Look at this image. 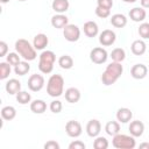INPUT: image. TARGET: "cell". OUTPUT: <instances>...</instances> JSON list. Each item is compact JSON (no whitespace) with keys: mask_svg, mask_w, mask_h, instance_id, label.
Instances as JSON below:
<instances>
[{"mask_svg":"<svg viewBox=\"0 0 149 149\" xmlns=\"http://www.w3.org/2000/svg\"><path fill=\"white\" fill-rule=\"evenodd\" d=\"M123 72V66L121 65V63L119 62H112L109 63L105 71L101 74V81L105 86H109L113 85L122 74Z\"/></svg>","mask_w":149,"mask_h":149,"instance_id":"6da1fadb","label":"cell"},{"mask_svg":"<svg viewBox=\"0 0 149 149\" xmlns=\"http://www.w3.org/2000/svg\"><path fill=\"white\" fill-rule=\"evenodd\" d=\"M64 92V78L61 74H51L47 83V93L52 98H58Z\"/></svg>","mask_w":149,"mask_h":149,"instance_id":"7a4b0ae2","label":"cell"},{"mask_svg":"<svg viewBox=\"0 0 149 149\" xmlns=\"http://www.w3.org/2000/svg\"><path fill=\"white\" fill-rule=\"evenodd\" d=\"M15 50L16 52L24 59V61H34L36 58V49L33 44H30L24 38H19L15 42Z\"/></svg>","mask_w":149,"mask_h":149,"instance_id":"3957f363","label":"cell"},{"mask_svg":"<svg viewBox=\"0 0 149 149\" xmlns=\"http://www.w3.org/2000/svg\"><path fill=\"white\" fill-rule=\"evenodd\" d=\"M56 62V55L51 50H44L41 52L38 58V70L42 73H51L54 70V64Z\"/></svg>","mask_w":149,"mask_h":149,"instance_id":"277c9868","label":"cell"},{"mask_svg":"<svg viewBox=\"0 0 149 149\" xmlns=\"http://www.w3.org/2000/svg\"><path fill=\"white\" fill-rule=\"evenodd\" d=\"M112 144L116 149H134L136 147V141L133 135L116 134L113 136Z\"/></svg>","mask_w":149,"mask_h":149,"instance_id":"5b68a950","label":"cell"},{"mask_svg":"<svg viewBox=\"0 0 149 149\" xmlns=\"http://www.w3.org/2000/svg\"><path fill=\"white\" fill-rule=\"evenodd\" d=\"M107 58H108V54H107L106 49L102 47L93 48L90 52V59L94 64H104V63H106Z\"/></svg>","mask_w":149,"mask_h":149,"instance_id":"8992f818","label":"cell"},{"mask_svg":"<svg viewBox=\"0 0 149 149\" xmlns=\"http://www.w3.org/2000/svg\"><path fill=\"white\" fill-rule=\"evenodd\" d=\"M63 35H64V37H65L66 41H69V42H76L80 37V29H79L78 26L69 23V24H66L63 28Z\"/></svg>","mask_w":149,"mask_h":149,"instance_id":"52a82bcc","label":"cell"},{"mask_svg":"<svg viewBox=\"0 0 149 149\" xmlns=\"http://www.w3.org/2000/svg\"><path fill=\"white\" fill-rule=\"evenodd\" d=\"M28 88L33 92H38L44 86V77L42 74L34 73L28 78Z\"/></svg>","mask_w":149,"mask_h":149,"instance_id":"ba28073f","label":"cell"},{"mask_svg":"<svg viewBox=\"0 0 149 149\" xmlns=\"http://www.w3.org/2000/svg\"><path fill=\"white\" fill-rule=\"evenodd\" d=\"M65 132L66 134L70 136V137H79L83 133V128H81V125L80 122L76 121V120H70L66 122L65 125Z\"/></svg>","mask_w":149,"mask_h":149,"instance_id":"9c48e42d","label":"cell"},{"mask_svg":"<svg viewBox=\"0 0 149 149\" xmlns=\"http://www.w3.org/2000/svg\"><path fill=\"white\" fill-rule=\"evenodd\" d=\"M115 40H116V35L111 29H105L99 34V43L102 47H109L114 44Z\"/></svg>","mask_w":149,"mask_h":149,"instance_id":"30bf717a","label":"cell"},{"mask_svg":"<svg viewBox=\"0 0 149 149\" xmlns=\"http://www.w3.org/2000/svg\"><path fill=\"white\" fill-rule=\"evenodd\" d=\"M100 132H101V123H100L99 120L92 119V120H90L87 122V125H86V133H87V135L90 137L99 136Z\"/></svg>","mask_w":149,"mask_h":149,"instance_id":"8fae6325","label":"cell"},{"mask_svg":"<svg viewBox=\"0 0 149 149\" xmlns=\"http://www.w3.org/2000/svg\"><path fill=\"white\" fill-rule=\"evenodd\" d=\"M130 74L134 79H143L148 74V68L144 64H135L130 69Z\"/></svg>","mask_w":149,"mask_h":149,"instance_id":"7c38bea8","label":"cell"},{"mask_svg":"<svg viewBox=\"0 0 149 149\" xmlns=\"http://www.w3.org/2000/svg\"><path fill=\"white\" fill-rule=\"evenodd\" d=\"M129 17L134 22H142L147 17V12L143 7H134L129 10Z\"/></svg>","mask_w":149,"mask_h":149,"instance_id":"4fadbf2b","label":"cell"},{"mask_svg":"<svg viewBox=\"0 0 149 149\" xmlns=\"http://www.w3.org/2000/svg\"><path fill=\"white\" fill-rule=\"evenodd\" d=\"M128 129H129L130 135H133L134 137H140V136H142V134L144 132V123L140 120H134L129 123Z\"/></svg>","mask_w":149,"mask_h":149,"instance_id":"5bb4252c","label":"cell"},{"mask_svg":"<svg viewBox=\"0 0 149 149\" xmlns=\"http://www.w3.org/2000/svg\"><path fill=\"white\" fill-rule=\"evenodd\" d=\"M66 24H69V19L64 14H56L51 17V26L56 29H63Z\"/></svg>","mask_w":149,"mask_h":149,"instance_id":"9a60e30c","label":"cell"},{"mask_svg":"<svg viewBox=\"0 0 149 149\" xmlns=\"http://www.w3.org/2000/svg\"><path fill=\"white\" fill-rule=\"evenodd\" d=\"M49 43V40H48V36L43 33H40L37 35H35L34 40H33V45L36 50H43Z\"/></svg>","mask_w":149,"mask_h":149,"instance_id":"2e32d148","label":"cell"},{"mask_svg":"<svg viewBox=\"0 0 149 149\" xmlns=\"http://www.w3.org/2000/svg\"><path fill=\"white\" fill-rule=\"evenodd\" d=\"M84 34L87 37H95L99 34V27L94 21H87L84 23Z\"/></svg>","mask_w":149,"mask_h":149,"instance_id":"e0dca14e","label":"cell"},{"mask_svg":"<svg viewBox=\"0 0 149 149\" xmlns=\"http://www.w3.org/2000/svg\"><path fill=\"white\" fill-rule=\"evenodd\" d=\"M5 90H6V92H7L8 94L14 95V94H16V93H19V92L21 91V83H20L16 78H12V79H9V80L6 83Z\"/></svg>","mask_w":149,"mask_h":149,"instance_id":"ac0fdd59","label":"cell"},{"mask_svg":"<svg viewBox=\"0 0 149 149\" xmlns=\"http://www.w3.org/2000/svg\"><path fill=\"white\" fill-rule=\"evenodd\" d=\"M132 118H133V113H132V111H130L129 108H127V107H121V108H119L118 112H116V120H118L119 122H121V123H127V122H129V121L132 120Z\"/></svg>","mask_w":149,"mask_h":149,"instance_id":"d6986e66","label":"cell"},{"mask_svg":"<svg viewBox=\"0 0 149 149\" xmlns=\"http://www.w3.org/2000/svg\"><path fill=\"white\" fill-rule=\"evenodd\" d=\"M130 50L135 56H142L147 50V44L143 40H135L130 45Z\"/></svg>","mask_w":149,"mask_h":149,"instance_id":"ffe728a7","label":"cell"},{"mask_svg":"<svg viewBox=\"0 0 149 149\" xmlns=\"http://www.w3.org/2000/svg\"><path fill=\"white\" fill-rule=\"evenodd\" d=\"M65 100L70 104H76L80 100V91L76 87H69L65 91Z\"/></svg>","mask_w":149,"mask_h":149,"instance_id":"44dd1931","label":"cell"},{"mask_svg":"<svg viewBox=\"0 0 149 149\" xmlns=\"http://www.w3.org/2000/svg\"><path fill=\"white\" fill-rule=\"evenodd\" d=\"M30 111L35 114H42L47 111V102L42 99H36L30 102Z\"/></svg>","mask_w":149,"mask_h":149,"instance_id":"7402d4cb","label":"cell"},{"mask_svg":"<svg viewBox=\"0 0 149 149\" xmlns=\"http://www.w3.org/2000/svg\"><path fill=\"white\" fill-rule=\"evenodd\" d=\"M51 7L57 14H63L69 9L70 2L69 0H54L51 3Z\"/></svg>","mask_w":149,"mask_h":149,"instance_id":"603a6c76","label":"cell"},{"mask_svg":"<svg viewBox=\"0 0 149 149\" xmlns=\"http://www.w3.org/2000/svg\"><path fill=\"white\" fill-rule=\"evenodd\" d=\"M109 22H111V24H112L113 27H115V28H123V27H126V24H127V17H126L123 14L118 13V14L112 15Z\"/></svg>","mask_w":149,"mask_h":149,"instance_id":"cb8c5ba5","label":"cell"},{"mask_svg":"<svg viewBox=\"0 0 149 149\" xmlns=\"http://www.w3.org/2000/svg\"><path fill=\"white\" fill-rule=\"evenodd\" d=\"M105 132L109 136H114L120 133V122L119 121H108L105 125Z\"/></svg>","mask_w":149,"mask_h":149,"instance_id":"d4e9b609","label":"cell"},{"mask_svg":"<svg viewBox=\"0 0 149 149\" xmlns=\"http://www.w3.org/2000/svg\"><path fill=\"white\" fill-rule=\"evenodd\" d=\"M16 116V109L13 106H5L1 109V118L6 121H10Z\"/></svg>","mask_w":149,"mask_h":149,"instance_id":"484cf974","label":"cell"},{"mask_svg":"<svg viewBox=\"0 0 149 149\" xmlns=\"http://www.w3.org/2000/svg\"><path fill=\"white\" fill-rule=\"evenodd\" d=\"M29 70H30V65L28 61H21L16 66H14V72L17 76H24L29 72Z\"/></svg>","mask_w":149,"mask_h":149,"instance_id":"4316f807","label":"cell"},{"mask_svg":"<svg viewBox=\"0 0 149 149\" xmlns=\"http://www.w3.org/2000/svg\"><path fill=\"white\" fill-rule=\"evenodd\" d=\"M58 65L64 70H69L73 66V59L69 55H63L58 58Z\"/></svg>","mask_w":149,"mask_h":149,"instance_id":"83f0119b","label":"cell"},{"mask_svg":"<svg viewBox=\"0 0 149 149\" xmlns=\"http://www.w3.org/2000/svg\"><path fill=\"white\" fill-rule=\"evenodd\" d=\"M111 58L113 62H119L121 63L122 61H125L126 58V51L122 48H115L112 50L111 52Z\"/></svg>","mask_w":149,"mask_h":149,"instance_id":"f1b7e54d","label":"cell"},{"mask_svg":"<svg viewBox=\"0 0 149 149\" xmlns=\"http://www.w3.org/2000/svg\"><path fill=\"white\" fill-rule=\"evenodd\" d=\"M15 97H16V101L21 105H27L31 101V95L27 91H20L19 93L15 94Z\"/></svg>","mask_w":149,"mask_h":149,"instance_id":"f546056e","label":"cell"},{"mask_svg":"<svg viewBox=\"0 0 149 149\" xmlns=\"http://www.w3.org/2000/svg\"><path fill=\"white\" fill-rule=\"evenodd\" d=\"M12 65L8 62H1L0 63V79L3 80L6 78H8V76L10 74L12 71Z\"/></svg>","mask_w":149,"mask_h":149,"instance_id":"4dcf8cb0","label":"cell"},{"mask_svg":"<svg viewBox=\"0 0 149 149\" xmlns=\"http://www.w3.org/2000/svg\"><path fill=\"white\" fill-rule=\"evenodd\" d=\"M93 148L94 149H107L108 148V141L104 136H97L93 141Z\"/></svg>","mask_w":149,"mask_h":149,"instance_id":"1f68e13d","label":"cell"},{"mask_svg":"<svg viewBox=\"0 0 149 149\" xmlns=\"http://www.w3.org/2000/svg\"><path fill=\"white\" fill-rule=\"evenodd\" d=\"M20 57H21V56H20L17 52H9V54H7V56H6V62H8L12 66H16V65L21 62Z\"/></svg>","mask_w":149,"mask_h":149,"instance_id":"d6a6232c","label":"cell"},{"mask_svg":"<svg viewBox=\"0 0 149 149\" xmlns=\"http://www.w3.org/2000/svg\"><path fill=\"white\" fill-rule=\"evenodd\" d=\"M139 31V35L146 40V38H149V22H142L137 29Z\"/></svg>","mask_w":149,"mask_h":149,"instance_id":"836d02e7","label":"cell"},{"mask_svg":"<svg viewBox=\"0 0 149 149\" xmlns=\"http://www.w3.org/2000/svg\"><path fill=\"white\" fill-rule=\"evenodd\" d=\"M49 108H50V111H51L52 113H55V114L61 113V111H62V108H63L62 101H59V100H52V101L50 102Z\"/></svg>","mask_w":149,"mask_h":149,"instance_id":"e575fe53","label":"cell"},{"mask_svg":"<svg viewBox=\"0 0 149 149\" xmlns=\"http://www.w3.org/2000/svg\"><path fill=\"white\" fill-rule=\"evenodd\" d=\"M95 15L100 19H106L111 15V9H107V8H101L99 6H97L95 8Z\"/></svg>","mask_w":149,"mask_h":149,"instance_id":"d590c367","label":"cell"},{"mask_svg":"<svg viewBox=\"0 0 149 149\" xmlns=\"http://www.w3.org/2000/svg\"><path fill=\"white\" fill-rule=\"evenodd\" d=\"M85 148H86L85 143L79 140H74L69 144V149H85Z\"/></svg>","mask_w":149,"mask_h":149,"instance_id":"8d00e7d4","label":"cell"},{"mask_svg":"<svg viewBox=\"0 0 149 149\" xmlns=\"http://www.w3.org/2000/svg\"><path fill=\"white\" fill-rule=\"evenodd\" d=\"M97 6L101 8L111 9L113 7V0H97Z\"/></svg>","mask_w":149,"mask_h":149,"instance_id":"74e56055","label":"cell"},{"mask_svg":"<svg viewBox=\"0 0 149 149\" xmlns=\"http://www.w3.org/2000/svg\"><path fill=\"white\" fill-rule=\"evenodd\" d=\"M7 51H8V45L5 41L0 42V57H5L7 56Z\"/></svg>","mask_w":149,"mask_h":149,"instance_id":"f35d334b","label":"cell"},{"mask_svg":"<svg viewBox=\"0 0 149 149\" xmlns=\"http://www.w3.org/2000/svg\"><path fill=\"white\" fill-rule=\"evenodd\" d=\"M44 148H45V149H59V144H58L56 141L50 140V141H48V142L44 144Z\"/></svg>","mask_w":149,"mask_h":149,"instance_id":"ab89813d","label":"cell"},{"mask_svg":"<svg viewBox=\"0 0 149 149\" xmlns=\"http://www.w3.org/2000/svg\"><path fill=\"white\" fill-rule=\"evenodd\" d=\"M140 2H141V7L149 8V0H140Z\"/></svg>","mask_w":149,"mask_h":149,"instance_id":"60d3db41","label":"cell"},{"mask_svg":"<svg viewBox=\"0 0 149 149\" xmlns=\"http://www.w3.org/2000/svg\"><path fill=\"white\" fill-rule=\"evenodd\" d=\"M140 148H148L149 149V142H143L140 144Z\"/></svg>","mask_w":149,"mask_h":149,"instance_id":"b9f144b4","label":"cell"},{"mask_svg":"<svg viewBox=\"0 0 149 149\" xmlns=\"http://www.w3.org/2000/svg\"><path fill=\"white\" fill-rule=\"evenodd\" d=\"M123 2H126V3H134L135 1H137V0H122Z\"/></svg>","mask_w":149,"mask_h":149,"instance_id":"7bdbcfd3","label":"cell"},{"mask_svg":"<svg viewBox=\"0 0 149 149\" xmlns=\"http://www.w3.org/2000/svg\"><path fill=\"white\" fill-rule=\"evenodd\" d=\"M8 1H9V0H1L2 3H6V2H8Z\"/></svg>","mask_w":149,"mask_h":149,"instance_id":"ee69618b","label":"cell"},{"mask_svg":"<svg viewBox=\"0 0 149 149\" xmlns=\"http://www.w3.org/2000/svg\"><path fill=\"white\" fill-rule=\"evenodd\" d=\"M17 1H26V0H17Z\"/></svg>","mask_w":149,"mask_h":149,"instance_id":"f6af8a7d","label":"cell"}]
</instances>
